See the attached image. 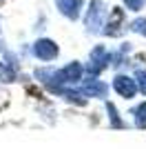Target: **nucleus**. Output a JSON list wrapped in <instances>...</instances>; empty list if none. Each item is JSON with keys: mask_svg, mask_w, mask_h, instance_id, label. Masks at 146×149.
Wrapping results in <instances>:
<instances>
[{"mask_svg": "<svg viewBox=\"0 0 146 149\" xmlns=\"http://www.w3.org/2000/svg\"><path fill=\"white\" fill-rule=\"evenodd\" d=\"M82 0H58V5H60V9L67 16H78V7Z\"/></svg>", "mask_w": 146, "mask_h": 149, "instance_id": "nucleus-1", "label": "nucleus"}, {"mask_svg": "<svg viewBox=\"0 0 146 149\" xmlns=\"http://www.w3.org/2000/svg\"><path fill=\"white\" fill-rule=\"evenodd\" d=\"M142 2H144V0H126L128 9H133V11H137V9H140V7H142Z\"/></svg>", "mask_w": 146, "mask_h": 149, "instance_id": "nucleus-2", "label": "nucleus"}]
</instances>
